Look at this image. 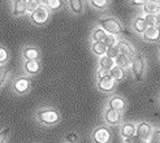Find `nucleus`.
<instances>
[{"label":"nucleus","instance_id":"f257e3e1","mask_svg":"<svg viewBox=\"0 0 160 143\" xmlns=\"http://www.w3.org/2000/svg\"><path fill=\"white\" fill-rule=\"evenodd\" d=\"M34 118L35 121L41 125L46 126V128H51V126L59 125L61 121V113L53 107H41L34 112Z\"/></svg>","mask_w":160,"mask_h":143},{"label":"nucleus","instance_id":"f03ea898","mask_svg":"<svg viewBox=\"0 0 160 143\" xmlns=\"http://www.w3.org/2000/svg\"><path fill=\"white\" fill-rule=\"evenodd\" d=\"M147 56L145 53L138 52L135 56L133 57V62H132V68H130V74L134 79V82L141 83L145 81L146 74H147Z\"/></svg>","mask_w":160,"mask_h":143},{"label":"nucleus","instance_id":"7ed1b4c3","mask_svg":"<svg viewBox=\"0 0 160 143\" xmlns=\"http://www.w3.org/2000/svg\"><path fill=\"white\" fill-rule=\"evenodd\" d=\"M97 25L100 26L102 29H104L108 34H115V35H121L124 31V26L121 21H120L115 16H102L98 18Z\"/></svg>","mask_w":160,"mask_h":143},{"label":"nucleus","instance_id":"20e7f679","mask_svg":"<svg viewBox=\"0 0 160 143\" xmlns=\"http://www.w3.org/2000/svg\"><path fill=\"white\" fill-rule=\"evenodd\" d=\"M90 138L92 143H112L113 141V134L109 126L106 124H100L91 130Z\"/></svg>","mask_w":160,"mask_h":143},{"label":"nucleus","instance_id":"39448f33","mask_svg":"<svg viewBox=\"0 0 160 143\" xmlns=\"http://www.w3.org/2000/svg\"><path fill=\"white\" fill-rule=\"evenodd\" d=\"M51 14H52V12L43 3L41 7L38 8V9H35L33 13H30L28 17H29L30 23H33L34 26H44L46 23L50 21Z\"/></svg>","mask_w":160,"mask_h":143},{"label":"nucleus","instance_id":"423d86ee","mask_svg":"<svg viewBox=\"0 0 160 143\" xmlns=\"http://www.w3.org/2000/svg\"><path fill=\"white\" fill-rule=\"evenodd\" d=\"M102 120H103V124H106L109 128L111 126H120L124 122V113L118 112L116 109L104 107L102 113Z\"/></svg>","mask_w":160,"mask_h":143},{"label":"nucleus","instance_id":"0eeeda50","mask_svg":"<svg viewBox=\"0 0 160 143\" xmlns=\"http://www.w3.org/2000/svg\"><path fill=\"white\" fill-rule=\"evenodd\" d=\"M30 89H31L30 77L23 74V76H17L16 78H13L11 90L14 95H25L30 91Z\"/></svg>","mask_w":160,"mask_h":143},{"label":"nucleus","instance_id":"6e6552de","mask_svg":"<svg viewBox=\"0 0 160 143\" xmlns=\"http://www.w3.org/2000/svg\"><path fill=\"white\" fill-rule=\"evenodd\" d=\"M95 86H97L98 91H100L103 94H112V92H115V90H116L117 82L108 74L106 77L95 79Z\"/></svg>","mask_w":160,"mask_h":143},{"label":"nucleus","instance_id":"1a4fd4ad","mask_svg":"<svg viewBox=\"0 0 160 143\" xmlns=\"http://www.w3.org/2000/svg\"><path fill=\"white\" fill-rule=\"evenodd\" d=\"M147 27H148V25H147V22L145 20V14L139 11L133 17V20L130 21V30L135 35L142 37L143 34H145V31L147 30Z\"/></svg>","mask_w":160,"mask_h":143},{"label":"nucleus","instance_id":"9d476101","mask_svg":"<svg viewBox=\"0 0 160 143\" xmlns=\"http://www.w3.org/2000/svg\"><path fill=\"white\" fill-rule=\"evenodd\" d=\"M154 129L155 126L148 121H145V120L137 121V134H135V137L141 139L142 142H148L151 136H152Z\"/></svg>","mask_w":160,"mask_h":143},{"label":"nucleus","instance_id":"9b49d317","mask_svg":"<svg viewBox=\"0 0 160 143\" xmlns=\"http://www.w3.org/2000/svg\"><path fill=\"white\" fill-rule=\"evenodd\" d=\"M104 107H108V108H112V109H116L118 112H125L126 108H128V100L121 96V95H117V94H111L107 101H106V106Z\"/></svg>","mask_w":160,"mask_h":143},{"label":"nucleus","instance_id":"f8f14e48","mask_svg":"<svg viewBox=\"0 0 160 143\" xmlns=\"http://www.w3.org/2000/svg\"><path fill=\"white\" fill-rule=\"evenodd\" d=\"M118 133L121 141H128L135 138L137 134V122L135 121H124L118 126Z\"/></svg>","mask_w":160,"mask_h":143},{"label":"nucleus","instance_id":"ddd939ff","mask_svg":"<svg viewBox=\"0 0 160 143\" xmlns=\"http://www.w3.org/2000/svg\"><path fill=\"white\" fill-rule=\"evenodd\" d=\"M22 70H23V74L28 76V77L38 76L42 70L41 60H23Z\"/></svg>","mask_w":160,"mask_h":143},{"label":"nucleus","instance_id":"4468645a","mask_svg":"<svg viewBox=\"0 0 160 143\" xmlns=\"http://www.w3.org/2000/svg\"><path fill=\"white\" fill-rule=\"evenodd\" d=\"M11 14L16 18L28 16V0H12Z\"/></svg>","mask_w":160,"mask_h":143},{"label":"nucleus","instance_id":"2eb2a0df","mask_svg":"<svg viewBox=\"0 0 160 143\" xmlns=\"http://www.w3.org/2000/svg\"><path fill=\"white\" fill-rule=\"evenodd\" d=\"M21 56L23 60H41V50L37 46L26 44L21 48Z\"/></svg>","mask_w":160,"mask_h":143},{"label":"nucleus","instance_id":"dca6fc26","mask_svg":"<svg viewBox=\"0 0 160 143\" xmlns=\"http://www.w3.org/2000/svg\"><path fill=\"white\" fill-rule=\"evenodd\" d=\"M67 8L73 16H82L86 12L85 0H67Z\"/></svg>","mask_w":160,"mask_h":143},{"label":"nucleus","instance_id":"f3484780","mask_svg":"<svg viewBox=\"0 0 160 143\" xmlns=\"http://www.w3.org/2000/svg\"><path fill=\"white\" fill-rule=\"evenodd\" d=\"M141 38L146 43H160V26H148Z\"/></svg>","mask_w":160,"mask_h":143},{"label":"nucleus","instance_id":"a211bd4d","mask_svg":"<svg viewBox=\"0 0 160 143\" xmlns=\"http://www.w3.org/2000/svg\"><path fill=\"white\" fill-rule=\"evenodd\" d=\"M118 50H120V53L126 55V56H129L132 59L138 53L137 48H135L129 41H126V39H124V38L121 39V42L118 43Z\"/></svg>","mask_w":160,"mask_h":143},{"label":"nucleus","instance_id":"6ab92c4d","mask_svg":"<svg viewBox=\"0 0 160 143\" xmlns=\"http://www.w3.org/2000/svg\"><path fill=\"white\" fill-rule=\"evenodd\" d=\"M107 50H108V46L106 42H91L90 43V51L98 59L107 55Z\"/></svg>","mask_w":160,"mask_h":143},{"label":"nucleus","instance_id":"aec40b11","mask_svg":"<svg viewBox=\"0 0 160 143\" xmlns=\"http://www.w3.org/2000/svg\"><path fill=\"white\" fill-rule=\"evenodd\" d=\"M108 37V33L102 29L100 26L95 25L94 29L91 30V34H90V41L91 42H106V39Z\"/></svg>","mask_w":160,"mask_h":143},{"label":"nucleus","instance_id":"412c9836","mask_svg":"<svg viewBox=\"0 0 160 143\" xmlns=\"http://www.w3.org/2000/svg\"><path fill=\"white\" fill-rule=\"evenodd\" d=\"M89 5L97 12H104L112 4V0H87Z\"/></svg>","mask_w":160,"mask_h":143},{"label":"nucleus","instance_id":"4be33fe9","mask_svg":"<svg viewBox=\"0 0 160 143\" xmlns=\"http://www.w3.org/2000/svg\"><path fill=\"white\" fill-rule=\"evenodd\" d=\"M132 62H133V59L129 57V56H126V55H122V53H120L118 56L115 59V64H116L117 67H120V68L125 69L128 73H130Z\"/></svg>","mask_w":160,"mask_h":143},{"label":"nucleus","instance_id":"5701e85b","mask_svg":"<svg viewBox=\"0 0 160 143\" xmlns=\"http://www.w3.org/2000/svg\"><path fill=\"white\" fill-rule=\"evenodd\" d=\"M141 12L145 14H160V8L156 0H147L145 5L141 8Z\"/></svg>","mask_w":160,"mask_h":143},{"label":"nucleus","instance_id":"b1692460","mask_svg":"<svg viewBox=\"0 0 160 143\" xmlns=\"http://www.w3.org/2000/svg\"><path fill=\"white\" fill-rule=\"evenodd\" d=\"M43 3L51 12H59L62 11L67 7V0H43Z\"/></svg>","mask_w":160,"mask_h":143},{"label":"nucleus","instance_id":"393cba45","mask_svg":"<svg viewBox=\"0 0 160 143\" xmlns=\"http://www.w3.org/2000/svg\"><path fill=\"white\" fill-rule=\"evenodd\" d=\"M126 74H128V72H126L125 69H122V68L117 67V65H115L113 68L109 70V76L113 78L117 83H118V82H122L124 79L126 78Z\"/></svg>","mask_w":160,"mask_h":143},{"label":"nucleus","instance_id":"a878e982","mask_svg":"<svg viewBox=\"0 0 160 143\" xmlns=\"http://www.w3.org/2000/svg\"><path fill=\"white\" fill-rule=\"evenodd\" d=\"M115 65H116L115 64V59L107 56V55H104V56H102V57L98 59V68H102V69H104L107 72H109Z\"/></svg>","mask_w":160,"mask_h":143},{"label":"nucleus","instance_id":"bb28decb","mask_svg":"<svg viewBox=\"0 0 160 143\" xmlns=\"http://www.w3.org/2000/svg\"><path fill=\"white\" fill-rule=\"evenodd\" d=\"M9 79H11V72L8 70L7 65H0V89L5 86Z\"/></svg>","mask_w":160,"mask_h":143},{"label":"nucleus","instance_id":"cd10ccee","mask_svg":"<svg viewBox=\"0 0 160 143\" xmlns=\"http://www.w3.org/2000/svg\"><path fill=\"white\" fill-rule=\"evenodd\" d=\"M145 20L148 26H160V14H145Z\"/></svg>","mask_w":160,"mask_h":143},{"label":"nucleus","instance_id":"c85d7f7f","mask_svg":"<svg viewBox=\"0 0 160 143\" xmlns=\"http://www.w3.org/2000/svg\"><path fill=\"white\" fill-rule=\"evenodd\" d=\"M8 61H9V51L7 47L0 44V65H7Z\"/></svg>","mask_w":160,"mask_h":143},{"label":"nucleus","instance_id":"c756f323","mask_svg":"<svg viewBox=\"0 0 160 143\" xmlns=\"http://www.w3.org/2000/svg\"><path fill=\"white\" fill-rule=\"evenodd\" d=\"M43 4V0H28V16Z\"/></svg>","mask_w":160,"mask_h":143},{"label":"nucleus","instance_id":"7c9ffc66","mask_svg":"<svg viewBox=\"0 0 160 143\" xmlns=\"http://www.w3.org/2000/svg\"><path fill=\"white\" fill-rule=\"evenodd\" d=\"M121 37L120 35H115V34H108V37H107V39H106V43H107V46L109 47V46H118V43L121 42Z\"/></svg>","mask_w":160,"mask_h":143},{"label":"nucleus","instance_id":"2f4dec72","mask_svg":"<svg viewBox=\"0 0 160 143\" xmlns=\"http://www.w3.org/2000/svg\"><path fill=\"white\" fill-rule=\"evenodd\" d=\"M11 131H12V129L9 128V126L0 130V143H7L8 138H9V136H11Z\"/></svg>","mask_w":160,"mask_h":143},{"label":"nucleus","instance_id":"473e14b6","mask_svg":"<svg viewBox=\"0 0 160 143\" xmlns=\"http://www.w3.org/2000/svg\"><path fill=\"white\" fill-rule=\"evenodd\" d=\"M148 143H160V126H155Z\"/></svg>","mask_w":160,"mask_h":143},{"label":"nucleus","instance_id":"72a5a7b5","mask_svg":"<svg viewBox=\"0 0 160 143\" xmlns=\"http://www.w3.org/2000/svg\"><path fill=\"white\" fill-rule=\"evenodd\" d=\"M120 55V50H118V46H109L108 50H107V56L112 57V59H116Z\"/></svg>","mask_w":160,"mask_h":143},{"label":"nucleus","instance_id":"f704fd0d","mask_svg":"<svg viewBox=\"0 0 160 143\" xmlns=\"http://www.w3.org/2000/svg\"><path fill=\"white\" fill-rule=\"evenodd\" d=\"M79 141V136L76 131H69L65 136V141L64 142H69V143H77Z\"/></svg>","mask_w":160,"mask_h":143},{"label":"nucleus","instance_id":"c9c22d12","mask_svg":"<svg viewBox=\"0 0 160 143\" xmlns=\"http://www.w3.org/2000/svg\"><path fill=\"white\" fill-rule=\"evenodd\" d=\"M147 0H128V3L132 8H135V9H141V8L145 5V3Z\"/></svg>","mask_w":160,"mask_h":143},{"label":"nucleus","instance_id":"e433bc0d","mask_svg":"<svg viewBox=\"0 0 160 143\" xmlns=\"http://www.w3.org/2000/svg\"><path fill=\"white\" fill-rule=\"evenodd\" d=\"M108 74H109V72L102 69V68H98L97 74H95V79H97V78H102V77H106V76H108Z\"/></svg>","mask_w":160,"mask_h":143},{"label":"nucleus","instance_id":"4c0bfd02","mask_svg":"<svg viewBox=\"0 0 160 143\" xmlns=\"http://www.w3.org/2000/svg\"><path fill=\"white\" fill-rule=\"evenodd\" d=\"M158 61H159V64H160V46H159V48H158Z\"/></svg>","mask_w":160,"mask_h":143},{"label":"nucleus","instance_id":"58836bf2","mask_svg":"<svg viewBox=\"0 0 160 143\" xmlns=\"http://www.w3.org/2000/svg\"><path fill=\"white\" fill-rule=\"evenodd\" d=\"M156 2H158V5H159V8H160V0H156Z\"/></svg>","mask_w":160,"mask_h":143},{"label":"nucleus","instance_id":"ea45409f","mask_svg":"<svg viewBox=\"0 0 160 143\" xmlns=\"http://www.w3.org/2000/svg\"><path fill=\"white\" fill-rule=\"evenodd\" d=\"M159 104H160V94H159Z\"/></svg>","mask_w":160,"mask_h":143},{"label":"nucleus","instance_id":"a19ab883","mask_svg":"<svg viewBox=\"0 0 160 143\" xmlns=\"http://www.w3.org/2000/svg\"><path fill=\"white\" fill-rule=\"evenodd\" d=\"M142 143H148V142H142Z\"/></svg>","mask_w":160,"mask_h":143},{"label":"nucleus","instance_id":"79ce46f5","mask_svg":"<svg viewBox=\"0 0 160 143\" xmlns=\"http://www.w3.org/2000/svg\"><path fill=\"white\" fill-rule=\"evenodd\" d=\"M64 143H69V142H64Z\"/></svg>","mask_w":160,"mask_h":143},{"label":"nucleus","instance_id":"37998d69","mask_svg":"<svg viewBox=\"0 0 160 143\" xmlns=\"http://www.w3.org/2000/svg\"><path fill=\"white\" fill-rule=\"evenodd\" d=\"M9 2H12V0H9Z\"/></svg>","mask_w":160,"mask_h":143}]
</instances>
